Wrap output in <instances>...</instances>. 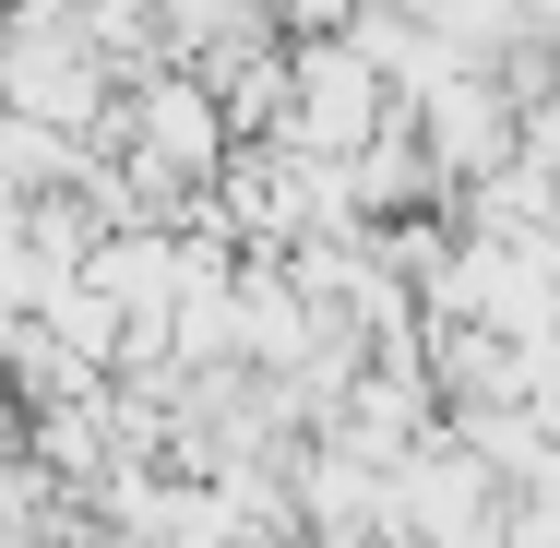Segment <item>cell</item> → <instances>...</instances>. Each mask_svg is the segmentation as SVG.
<instances>
[{"label": "cell", "mask_w": 560, "mask_h": 548, "mask_svg": "<svg viewBox=\"0 0 560 548\" xmlns=\"http://www.w3.org/2000/svg\"><path fill=\"white\" fill-rule=\"evenodd\" d=\"M370 131V60L358 48H323L311 84H299V155H346Z\"/></svg>", "instance_id": "obj_1"}]
</instances>
